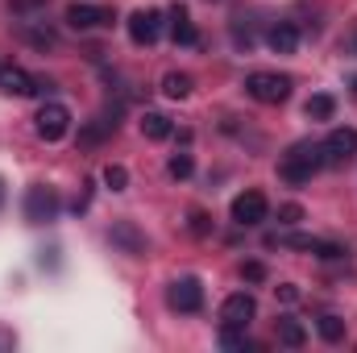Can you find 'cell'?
Masks as SVG:
<instances>
[{
	"mask_svg": "<svg viewBox=\"0 0 357 353\" xmlns=\"http://www.w3.org/2000/svg\"><path fill=\"white\" fill-rule=\"evenodd\" d=\"M171 38H175V46H199V29L191 25V17H187L183 4L171 8Z\"/></svg>",
	"mask_w": 357,
	"mask_h": 353,
	"instance_id": "5bb4252c",
	"label": "cell"
},
{
	"mask_svg": "<svg viewBox=\"0 0 357 353\" xmlns=\"http://www.w3.org/2000/svg\"><path fill=\"white\" fill-rule=\"evenodd\" d=\"M245 91H250L258 104H282V100L291 96V80L278 75V71H254V75L245 80Z\"/></svg>",
	"mask_w": 357,
	"mask_h": 353,
	"instance_id": "277c9868",
	"label": "cell"
},
{
	"mask_svg": "<svg viewBox=\"0 0 357 353\" xmlns=\"http://www.w3.org/2000/svg\"><path fill=\"white\" fill-rule=\"evenodd\" d=\"M108 237H112V246H121L129 258H142V254H146V237L137 233V225H133V220H116Z\"/></svg>",
	"mask_w": 357,
	"mask_h": 353,
	"instance_id": "7c38bea8",
	"label": "cell"
},
{
	"mask_svg": "<svg viewBox=\"0 0 357 353\" xmlns=\"http://www.w3.org/2000/svg\"><path fill=\"white\" fill-rule=\"evenodd\" d=\"M266 195L262 191H241L237 200H233V225H241V229H250V225H262L266 220Z\"/></svg>",
	"mask_w": 357,
	"mask_h": 353,
	"instance_id": "52a82bcc",
	"label": "cell"
},
{
	"mask_svg": "<svg viewBox=\"0 0 357 353\" xmlns=\"http://www.w3.org/2000/svg\"><path fill=\"white\" fill-rule=\"evenodd\" d=\"M278 220H282V225H299V220H303V208H299V204H282V208H278Z\"/></svg>",
	"mask_w": 357,
	"mask_h": 353,
	"instance_id": "484cf974",
	"label": "cell"
},
{
	"mask_svg": "<svg viewBox=\"0 0 357 353\" xmlns=\"http://www.w3.org/2000/svg\"><path fill=\"white\" fill-rule=\"evenodd\" d=\"M46 8V0H13V13H38Z\"/></svg>",
	"mask_w": 357,
	"mask_h": 353,
	"instance_id": "4316f807",
	"label": "cell"
},
{
	"mask_svg": "<svg viewBox=\"0 0 357 353\" xmlns=\"http://www.w3.org/2000/svg\"><path fill=\"white\" fill-rule=\"evenodd\" d=\"M162 96H171V100H187V96H191V75L171 71V75L162 80Z\"/></svg>",
	"mask_w": 357,
	"mask_h": 353,
	"instance_id": "d6986e66",
	"label": "cell"
},
{
	"mask_svg": "<svg viewBox=\"0 0 357 353\" xmlns=\"http://www.w3.org/2000/svg\"><path fill=\"white\" fill-rule=\"evenodd\" d=\"M254 316H258V299H254L250 291H237V295H229V299L220 303V320L233 324V329H250Z\"/></svg>",
	"mask_w": 357,
	"mask_h": 353,
	"instance_id": "9c48e42d",
	"label": "cell"
},
{
	"mask_svg": "<svg viewBox=\"0 0 357 353\" xmlns=\"http://www.w3.org/2000/svg\"><path fill=\"white\" fill-rule=\"evenodd\" d=\"M0 204H4V179H0Z\"/></svg>",
	"mask_w": 357,
	"mask_h": 353,
	"instance_id": "f1b7e54d",
	"label": "cell"
},
{
	"mask_svg": "<svg viewBox=\"0 0 357 353\" xmlns=\"http://www.w3.org/2000/svg\"><path fill=\"white\" fill-rule=\"evenodd\" d=\"M316 333H320V341L337 345V341H345V320L341 316H320L316 320Z\"/></svg>",
	"mask_w": 357,
	"mask_h": 353,
	"instance_id": "e0dca14e",
	"label": "cell"
},
{
	"mask_svg": "<svg viewBox=\"0 0 357 353\" xmlns=\"http://www.w3.org/2000/svg\"><path fill=\"white\" fill-rule=\"evenodd\" d=\"M241 278L245 283H266V262H245L241 266Z\"/></svg>",
	"mask_w": 357,
	"mask_h": 353,
	"instance_id": "d4e9b609",
	"label": "cell"
},
{
	"mask_svg": "<svg viewBox=\"0 0 357 353\" xmlns=\"http://www.w3.org/2000/svg\"><path fill=\"white\" fill-rule=\"evenodd\" d=\"M0 91H8V96H46L50 84L46 80H33L21 67H0Z\"/></svg>",
	"mask_w": 357,
	"mask_h": 353,
	"instance_id": "8fae6325",
	"label": "cell"
},
{
	"mask_svg": "<svg viewBox=\"0 0 357 353\" xmlns=\"http://www.w3.org/2000/svg\"><path fill=\"white\" fill-rule=\"evenodd\" d=\"M187 229H191L195 237H208V233H212V220H208V212H191V216H187Z\"/></svg>",
	"mask_w": 357,
	"mask_h": 353,
	"instance_id": "cb8c5ba5",
	"label": "cell"
},
{
	"mask_svg": "<svg viewBox=\"0 0 357 353\" xmlns=\"http://www.w3.org/2000/svg\"><path fill=\"white\" fill-rule=\"evenodd\" d=\"M324 167V158H320V146H312V142H299V146H291L287 154H282V163H278V175L287 179V183H307V179L316 175Z\"/></svg>",
	"mask_w": 357,
	"mask_h": 353,
	"instance_id": "6da1fadb",
	"label": "cell"
},
{
	"mask_svg": "<svg viewBox=\"0 0 357 353\" xmlns=\"http://www.w3.org/2000/svg\"><path fill=\"white\" fill-rule=\"evenodd\" d=\"M142 133H146L150 142H167V137L175 133V125H171L167 112H146V117H142Z\"/></svg>",
	"mask_w": 357,
	"mask_h": 353,
	"instance_id": "9a60e30c",
	"label": "cell"
},
{
	"mask_svg": "<svg viewBox=\"0 0 357 353\" xmlns=\"http://www.w3.org/2000/svg\"><path fill=\"white\" fill-rule=\"evenodd\" d=\"M354 154H357V129H333L324 137V146H320L324 167H345Z\"/></svg>",
	"mask_w": 357,
	"mask_h": 353,
	"instance_id": "5b68a950",
	"label": "cell"
},
{
	"mask_svg": "<svg viewBox=\"0 0 357 353\" xmlns=\"http://www.w3.org/2000/svg\"><path fill=\"white\" fill-rule=\"evenodd\" d=\"M167 303H171L175 312H199V308H204V283H199L195 274L175 278L171 291H167Z\"/></svg>",
	"mask_w": 357,
	"mask_h": 353,
	"instance_id": "8992f818",
	"label": "cell"
},
{
	"mask_svg": "<svg viewBox=\"0 0 357 353\" xmlns=\"http://www.w3.org/2000/svg\"><path fill=\"white\" fill-rule=\"evenodd\" d=\"M266 46L274 54H295V46H299V29L291 25V21H274L266 29Z\"/></svg>",
	"mask_w": 357,
	"mask_h": 353,
	"instance_id": "4fadbf2b",
	"label": "cell"
},
{
	"mask_svg": "<svg viewBox=\"0 0 357 353\" xmlns=\"http://www.w3.org/2000/svg\"><path fill=\"white\" fill-rule=\"evenodd\" d=\"M59 216V191L46 187V183H33L25 191V220L29 225H50Z\"/></svg>",
	"mask_w": 357,
	"mask_h": 353,
	"instance_id": "3957f363",
	"label": "cell"
},
{
	"mask_svg": "<svg viewBox=\"0 0 357 353\" xmlns=\"http://www.w3.org/2000/svg\"><path fill=\"white\" fill-rule=\"evenodd\" d=\"M104 187H108V191H125V187H129V171L116 167V163H108V167H104Z\"/></svg>",
	"mask_w": 357,
	"mask_h": 353,
	"instance_id": "44dd1931",
	"label": "cell"
},
{
	"mask_svg": "<svg viewBox=\"0 0 357 353\" xmlns=\"http://www.w3.org/2000/svg\"><path fill=\"white\" fill-rule=\"evenodd\" d=\"M158 33H162V13H158V8H137V13L129 17V38H133V46H154Z\"/></svg>",
	"mask_w": 357,
	"mask_h": 353,
	"instance_id": "ba28073f",
	"label": "cell"
},
{
	"mask_svg": "<svg viewBox=\"0 0 357 353\" xmlns=\"http://www.w3.org/2000/svg\"><path fill=\"white\" fill-rule=\"evenodd\" d=\"M220 345H225L229 353L254 350V345H250V337H245V329H233V324H225V329H220Z\"/></svg>",
	"mask_w": 357,
	"mask_h": 353,
	"instance_id": "ffe728a7",
	"label": "cell"
},
{
	"mask_svg": "<svg viewBox=\"0 0 357 353\" xmlns=\"http://www.w3.org/2000/svg\"><path fill=\"white\" fill-rule=\"evenodd\" d=\"M333 112H337V100H333L328 91H316V96L307 100V117H312V121H333Z\"/></svg>",
	"mask_w": 357,
	"mask_h": 353,
	"instance_id": "2e32d148",
	"label": "cell"
},
{
	"mask_svg": "<svg viewBox=\"0 0 357 353\" xmlns=\"http://www.w3.org/2000/svg\"><path fill=\"white\" fill-rule=\"evenodd\" d=\"M33 129H38L42 142H59V137H67V129H71V108L59 104V100L42 104L38 117H33Z\"/></svg>",
	"mask_w": 357,
	"mask_h": 353,
	"instance_id": "7a4b0ae2",
	"label": "cell"
},
{
	"mask_svg": "<svg viewBox=\"0 0 357 353\" xmlns=\"http://www.w3.org/2000/svg\"><path fill=\"white\" fill-rule=\"evenodd\" d=\"M278 299H282V303H295V299H299V287H295V283H282V287H278Z\"/></svg>",
	"mask_w": 357,
	"mask_h": 353,
	"instance_id": "83f0119b",
	"label": "cell"
},
{
	"mask_svg": "<svg viewBox=\"0 0 357 353\" xmlns=\"http://www.w3.org/2000/svg\"><path fill=\"white\" fill-rule=\"evenodd\" d=\"M312 254H316V258H324V262H333V258H345L349 250H345V246H337V241H320V237H316Z\"/></svg>",
	"mask_w": 357,
	"mask_h": 353,
	"instance_id": "603a6c76",
	"label": "cell"
},
{
	"mask_svg": "<svg viewBox=\"0 0 357 353\" xmlns=\"http://www.w3.org/2000/svg\"><path fill=\"white\" fill-rule=\"evenodd\" d=\"M116 21V13L112 8H104V4H71L67 8V25L71 29H104V25H112Z\"/></svg>",
	"mask_w": 357,
	"mask_h": 353,
	"instance_id": "30bf717a",
	"label": "cell"
},
{
	"mask_svg": "<svg viewBox=\"0 0 357 353\" xmlns=\"http://www.w3.org/2000/svg\"><path fill=\"white\" fill-rule=\"evenodd\" d=\"M278 341H282L287 350H299V345L307 341V329H303L299 320H278Z\"/></svg>",
	"mask_w": 357,
	"mask_h": 353,
	"instance_id": "ac0fdd59",
	"label": "cell"
},
{
	"mask_svg": "<svg viewBox=\"0 0 357 353\" xmlns=\"http://www.w3.org/2000/svg\"><path fill=\"white\" fill-rule=\"evenodd\" d=\"M354 96H357V80H354Z\"/></svg>",
	"mask_w": 357,
	"mask_h": 353,
	"instance_id": "f546056e",
	"label": "cell"
},
{
	"mask_svg": "<svg viewBox=\"0 0 357 353\" xmlns=\"http://www.w3.org/2000/svg\"><path fill=\"white\" fill-rule=\"evenodd\" d=\"M191 171H195L191 154H175V158L167 163V175H171V179H191Z\"/></svg>",
	"mask_w": 357,
	"mask_h": 353,
	"instance_id": "7402d4cb",
	"label": "cell"
}]
</instances>
